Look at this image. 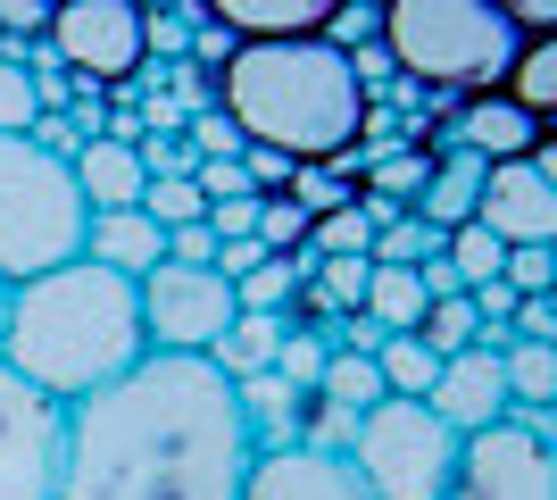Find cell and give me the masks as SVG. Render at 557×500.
Listing matches in <instances>:
<instances>
[{
	"label": "cell",
	"instance_id": "5bb4252c",
	"mask_svg": "<svg viewBox=\"0 0 557 500\" xmlns=\"http://www.w3.org/2000/svg\"><path fill=\"white\" fill-rule=\"evenodd\" d=\"M549 125L533 118V109H516L508 93H474V100H458V118H449V143H433V150H474V159H524V150L541 143Z\"/></svg>",
	"mask_w": 557,
	"mask_h": 500
},
{
	"label": "cell",
	"instance_id": "f546056e",
	"mask_svg": "<svg viewBox=\"0 0 557 500\" xmlns=\"http://www.w3.org/2000/svg\"><path fill=\"white\" fill-rule=\"evenodd\" d=\"M308 225H317V217H308L292 192L258 200V251H267V259H300V251H308Z\"/></svg>",
	"mask_w": 557,
	"mask_h": 500
},
{
	"label": "cell",
	"instance_id": "4316f807",
	"mask_svg": "<svg viewBox=\"0 0 557 500\" xmlns=\"http://www.w3.org/2000/svg\"><path fill=\"white\" fill-rule=\"evenodd\" d=\"M433 251H442V225L417 217V209H392L383 225H374V251H367V259L374 267H424Z\"/></svg>",
	"mask_w": 557,
	"mask_h": 500
},
{
	"label": "cell",
	"instance_id": "603a6c76",
	"mask_svg": "<svg viewBox=\"0 0 557 500\" xmlns=\"http://www.w3.org/2000/svg\"><path fill=\"white\" fill-rule=\"evenodd\" d=\"M424 309H433V292H424L417 267H367V317L383 333H417Z\"/></svg>",
	"mask_w": 557,
	"mask_h": 500
},
{
	"label": "cell",
	"instance_id": "60d3db41",
	"mask_svg": "<svg viewBox=\"0 0 557 500\" xmlns=\"http://www.w3.org/2000/svg\"><path fill=\"white\" fill-rule=\"evenodd\" d=\"M541 434H549V451H557V401H549V408H541Z\"/></svg>",
	"mask_w": 557,
	"mask_h": 500
},
{
	"label": "cell",
	"instance_id": "8d00e7d4",
	"mask_svg": "<svg viewBox=\"0 0 557 500\" xmlns=\"http://www.w3.org/2000/svg\"><path fill=\"white\" fill-rule=\"evenodd\" d=\"M166 259H175V267H216V234H209V217L175 225V234H166Z\"/></svg>",
	"mask_w": 557,
	"mask_h": 500
},
{
	"label": "cell",
	"instance_id": "484cf974",
	"mask_svg": "<svg viewBox=\"0 0 557 500\" xmlns=\"http://www.w3.org/2000/svg\"><path fill=\"white\" fill-rule=\"evenodd\" d=\"M300 284H308V251H300V259H258L250 276L233 284V301H242V309H258V317H292Z\"/></svg>",
	"mask_w": 557,
	"mask_h": 500
},
{
	"label": "cell",
	"instance_id": "e575fe53",
	"mask_svg": "<svg viewBox=\"0 0 557 500\" xmlns=\"http://www.w3.org/2000/svg\"><path fill=\"white\" fill-rule=\"evenodd\" d=\"M184 143L200 150V159H242V150H250V143H242V125H233L216 100L200 109V118H184Z\"/></svg>",
	"mask_w": 557,
	"mask_h": 500
},
{
	"label": "cell",
	"instance_id": "ab89813d",
	"mask_svg": "<svg viewBox=\"0 0 557 500\" xmlns=\"http://www.w3.org/2000/svg\"><path fill=\"white\" fill-rule=\"evenodd\" d=\"M524 159H533V175H541V184H549V192H557V134H541V143H533V150H524Z\"/></svg>",
	"mask_w": 557,
	"mask_h": 500
},
{
	"label": "cell",
	"instance_id": "3957f363",
	"mask_svg": "<svg viewBox=\"0 0 557 500\" xmlns=\"http://www.w3.org/2000/svg\"><path fill=\"white\" fill-rule=\"evenodd\" d=\"M141 351H150V333H141V284L134 276H116L100 259H67V267H50V276L9 284L0 358L34 392H50V401L75 408L84 392L116 383Z\"/></svg>",
	"mask_w": 557,
	"mask_h": 500
},
{
	"label": "cell",
	"instance_id": "7c38bea8",
	"mask_svg": "<svg viewBox=\"0 0 557 500\" xmlns=\"http://www.w3.org/2000/svg\"><path fill=\"white\" fill-rule=\"evenodd\" d=\"M242 500H374L367 484H358V467L333 451H258L250 459V484H242Z\"/></svg>",
	"mask_w": 557,
	"mask_h": 500
},
{
	"label": "cell",
	"instance_id": "9c48e42d",
	"mask_svg": "<svg viewBox=\"0 0 557 500\" xmlns=\"http://www.w3.org/2000/svg\"><path fill=\"white\" fill-rule=\"evenodd\" d=\"M449 500H557V451L533 417H499V426L458 442V476Z\"/></svg>",
	"mask_w": 557,
	"mask_h": 500
},
{
	"label": "cell",
	"instance_id": "277c9868",
	"mask_svg": "<svg viewBox=\"0 0 557 500\" xmlns=\"http://www.w3.org/2000/svg\"><path fill=\"white\" fill-rule=\"evenodd\" d=\"M374 42L399 68V84L417 93H499V75L516 59V17L499 0H383L374 9Z\"/></svg>",
	"mask_w": 557,
	"mask_h": 500
},
{
	"label": "cell",
	"instance_id": "52a82bcc",
	"mask_svg": "<svg viewBox=\"0 0 557 500\" xmlns=\"http://www.w3.org/2000/svg\"><path fill=\"white\" fill-rule=\"evenodd\" d=\"M42 42L75 84L116 93L150 68V0H50Z\"/></svg>",
	"mask_w": 557,
	"mask_h": 500
},
{
	"label": "cell",
	"instance_id": "ba28073f",
	"mask_svg": "<svg viewBox=\"0 0 557 500\" xmlns=\"http://www.w3.org/2000/svg\"><path fill=\"white\" fill-rule=\"evenodd\" d=\"M67 459V401H50L0 358V500H50Z\"/></svg>",
	"mask_w": 557,
	"mask_h": 500
},
{
	"label": "cell",
	"instance_id": "d6a6232c",
	"mask_svg": "<svg viewBox=\"0 0 557 500\" xmlns=\"http://www.w3.org/2000/svg\"><path fill=\"white\" fill-rule=\"evenodd\" d=\"M424 342H433V351H474V333H483V317H474V301H466V292H458V301H433V309H424Z\"/></svg>",
	"mask_w": 557,
	"mask_h": 500
},
{
	"label": "cell",
	"instance_id": "9a60e30c",
	"mask_svg": "<svg viewBox=\"0 0 557 500\" xmlns=\"http://www.w3.org/2000/svg\"><path fill=\"white\" fill-rule=\"evenodd\" d=\"M216 34L233 42H283V34H325L342 17V0H191Z\"/></svg>",
	"mask_w": 557,
	"mask_h": 500
},
{
	"label": "cell",
	"instance_id": "b9f144b4",
	"mask_svg": "<svg viewBox=\"0 0 557 500\" xmlns=\"http://www.w3.org/2000/svg\"><path fill=\"white\" fill-rule=\"evenodd\" d=\"M0 309H9V284H0Z\"/></svg>",
	"mask_w": 557,
	"mask_h": 500
},
{
	"label": "cell",
	"instance_id": "8fae6325",
	"mask_svg": "<svg viewBox=\"0 0 557 500\" xmlns=\"http://www.w3.org/2000/svg\"><path fill=\"white\" fill-rule=\"evenodd\" d=\"M433 417H442L449 434H483V426H499L508 417V367H499V351H449L442 358V376H433Z\"/></svg>",
	"mask_w": 557,
	"mask_h": 500
},
{
	"label": "cell",
	"instance_id": "ffe728a7",
	"mask_svg": "<svg viewBox=\"0 0 557 500\" xmlns=\"http://www.w3.org/2000/svg\"><path fill=\"white\" fill-rule=\"evenodd\" d=\"M499 93L516 100V109H533L541 125H557V25L549 34H524L508 59V75H499Z\"/></svg>",
	"mask_w": 557,
	"mask_h": 500
},
{
	"label": "cell",
	"instance_id": "4dcf8cb0",
	"mask_svg": "<svg viewBox=\"0 0 557 500\" xmlns=\"http://www.w3.org/2000/svg\"><path fill=\"white\" fill-rule=\"evenodd\" d=\"M42 125V100H34V68L17 50H0V134H34Z\"/></svg>",
	"mask_w": 557,
	"mask_h": 500
},
{
	"label": "cell",
	"instance_id": "e0dca14e",
	"mask_svg": "<svg viewBox=\"0 0 557 500\" xmlns=\"http://www.w3.org/2000/svg\"><path fill=\"white\" fill-rule=\"evenodd\" d=\"M84 259L116 267V276H150V267L166 259V225L159 217H141V209H92V225H84Z\"/></svg>",
	"mask_w": 557,
	"mask_h": 500
},
{
	"label": "cell",
	"instance_id": "7402d4cb",
	"mask_svg": "<svg viewBox=\"0 0 557 500\" xmlns=\"http://www.w3.org/2000/svg\"><path fill=\"white\" fill-rule=\"evenodd\" d=\"M499 367H508V417L541 426V408L557 401V342H508Z\"/></svg>",
	"mask_w": 557,
	"mask_h": 500
},
{
	"label": "cell",
	"instance_id": "ac0fdd59",
	"mask_svg": "<svg viewBox=\"0 0 557 500\" xmlns=\"http://www.w3.org/2000/svg\"><path fill=\"white\" fill-rule=\"evenodd\" d=\"M233 401H242V426H250L258 451H292V442H300L308 392H300V383H283L275 367H267V376H250V383H233Z\"/></svg>",
	"mask_w": 557,
	"mask_h": 500
},
{
	"label": "cell",
	"instance_id": "2e32d148",
	"mask_svg": "<svg viewBox=\"0 0 557 500\" xmlns=\"http://www.w3.org/2000/svg\"><path fill=\"white\" fill-rule=\"evenodd\" d=\"M75 167V192H84V209H141V184H150V167H141L134 143H116V134H84L67 150Z\"/></svg>",
	"mask_w": 557,
	"mask_h": 500
},
{
	"label": "cell",
	"instance_id": "ee69618b",
	"mask_svg": "<svg viewBox=\"0 0 557 500\" xmlns=\"http://www.w3.org/2000/svg\"><path fill=\"white\" fill-rule=\"evenodd\" d=\"M549 134H557V125H549Z\"/></svg>",
	"mask_w": 557,
	"mask_h": 500
},
{
	"label": "cell",
	"instance_id": "d590c367",
	"mask_svg": "<svg viewBox=\"0 0 557 500\" xmlns=\"http://www.w3.org/2000/svg\"><path fill=\"white\" fill-rule=\"evenodd\" d=\"M134 150H141V167H150V175H191V167H200V150H191L184 134H166V125H150Z\"/></svg>",
	"mask_w": 557,
	"mask_h": 500
},
{
	"label": "cell",
	"instance_id": "7a4b0ae2",
	"mask_svg": "<svg viewBox=\"0 0 557 500\" xmlns=\"http://www.w3.org/2000/svg\"><path fill=\"white\" fill-rule=\"evenodd\" d=\"M216 109L242 125V143L283 150L300 167H333L349 150H367L374 134V93L333 34L233 42L216 59Z\"/></svg>",
	"mask_w": 557,
	"mask_h": 500
},
{
	"label": "cell",
	"instance_id": "f35d334b",
	"mask_svg": "<svg viewBox=\"0 0 557 500\" xmlns=\"http://www.w3.org/2000/svg\"><path fill=\"white\" fill-rule=\"evenodd\" d=\"M499 9L516 17V34H549L557 25V0H499Z\"/></svg>",
	"mask_w": 557,
	"mask_h": 500
},
{
	"label": "cell",
	"instance_id": "44dd1931",
	"mask_svg": "<svg viewBox=\"0 0 557 500\" xmlns=\"http://www.w3.org/2000/svg\"><path fill=\"white\" fill-rule=\"evenodd\" d=\"M483 175H491V159H474V150H442V167H433V184H424V200H417V217H433V225H466L474 217V200H483Z\"/></svg>",
	"mask_w": 557,
	"mask_h": 500
},
{
	"label": "cell",
	"instance_id": "f1b7e54d",
	"mask_svg": "<svg viewBox=\"0 0 557 500\" xmlns=\"http://www.w3.org/2000/svg\"><path fill=\"white\" fill-rule=\"evenodd\" d=\"M367 251H374L367 200H342V209H325L317 225H308V259H367Z\"/></svg>",
	"mask_w": 557,
	"mask_h": 500
},
{
	"label": "cell",
	"instance_id": "6da1fadb",
	"mask_svg": "<svg viewBox=\"0 0 557 500\" xmlns=\"http://www.w3.org/2000/svg\"><path fill=\"white\" fill-rule=\"evenodd\" d=\"M250 426L233 383L191 351H141L67 408V459L50 500H242Z\"/></svg>",
	"mask_w": 557,
	"mask_h": 500
},
{
	"label": "cell",
	"instance_id": "4fadbf2b",
	"mask_svg": "<svg viewBox=\"0 0 557 500\" xmlns=\"http://www.w3.org/2000/svg\"><path fill=\"white\" fill-rule=\"evenodd\" d=\"M474 217H483L499 242H541V251L557 242V192L533 175V159H499V167H491Z\"/></svg>",
	"mask_w": 557,
	"mask_h": 500
},
{
	"label": "cell",
	"instance_id": "83f0119b",
	"mask_svg": "<svg viewBox=\"0 0 557 500\" xmlns=\"http://www.w3.org/2000/svg\"><path fill=\"white\" fill-rule=\"evenodd\" d=\"M442 259L458 267V284L474 292V284H491V276H499V267H508V242L491 234L483 217H466V225H449V234H442Z\"/></svg>",
	"mask_w": 557,
	"mask_h": 500
},
{
	"label": "cell",
	"instance_id": "8992f818",
	"mask_svg": "<svg viewBox=\"0 0 557 500\" xmlns=\"http://www.w3.org/2000/svg\"><path fill=\"white\" fill-rule=\"evenodd\" d=\"M458 442H466V434H449L442 417H433V401H399V392H383V401L358 417V434H349L342 459L358 467V484H367L374 500H449Z\"/></svg>",
	"mask_w": 557,
	"mask_h": 500
},
{
	"label": "cell",
	"instance_id": "d6986e66",
	"mask_svg": "<svg viewBox=\"0 0 557 500\" xmlns=\"http://www.w3.org/2000/svg\"><path fill=\"white\" fill-rule=\"evenodd\" d=\"M283 333H292L283 317H258V309H242V317H233V326L209 342V367H216L225 383H250V376H267V367H275Z\"/></svg>",
	"mask_w": 557,
	"mask_h": 500
},
{
	"label": "cell",
	"instance_id": "74e56055",
	"mask_svg": "<svg viewBox=\"0 0 557 500\" xmlns=\"http://www.w3.org/2000/svg\"><path fill=\"white\" fill-rule=\"evenodd\" d=\"M209 234H216V242L258 234V192H242V200H209Z\"/></svg>",
	"mask_w": 557,
	"mask_h": 500
},
{
	"label": "cell",
	"instance_id": "836d02e7",
	"mask_svg": "<svg viewBox=\"0 0 557 500\" xmlns=\"http://www.w3.org/2000/svg\"><path fill=\"white\" fill-rule=\"evenodd\" d=\"M499 284H508L516 301H549V284H557V259L541 251V242H508V267H499Z\"/></svg>",
	"mask_w": 557,
	"mask_h": 500
},
{
	"label": "cell",
	"instance_id": "30bf717a",
	"mask_svg": "<svg viewBox=\"0 0 557 500\" xmlns=\"http://www.w3.org/2000/svg\"><path fill=\"white\" fill-rule=\"evenodd\" d=\"M242 317V301H233V284L216 276V267H175L159 259L150 276H141V333H150V351H191L209 358V342Z\"/></svg>",
	"mask_w": 557,
	"mask_h": 500
},
{
	"label": "cell",
	"instance_id": "1f68e13d",
	"mask_svg": "<svg viewBox=\"0 0 557 500\" xmlns=\"http://www.w3.org/2000/svg\"><path fill=\"white\" fill-rule=\"evenodd\" d=\"M141 217H159L166 234H175V225H191V217H209V200H200L191 175H150V184H141Z\"/></svg>",
	"mask_w": 557,
	"mask_h": 500
},
{
	"label": "cell",
	"instance_id": "cb8c5ba5",
	"mask_svg": "<svg viewBox=\"0 0 557 500\" xmlns=\"http://www.w3.org/2000/svg\"><path fill=\"white\" fill-rule=\"evenodd\" d=\"M374 367H383V392L424 401V392H433V376H442V351H433L424 333H383V342H374Z\"/></svg>",
	"mask_w": 557,
	"mask_h": 500
},
{
	"label": "cell",
	"instance_id": "7bdbcfd3",
	"mask_svg": "<svg viewBox=\"0 0 557 500\" xmlns=\"http://www.w3.org/2000/svg\"><path fill=\"white\" fill-rule=\"evenodd\" d=\"M549 259H557V242H549Z\"/></svg>",
	"mask_w": 557,
	"mask_h": 500
},
{
	"label": "cell",
	"instance_id": "d4e9b609",
	"mask_svg": "<svg viewBox=\"0 0 557 500\" xmlns=\"http://www.w3.org/2000/svg\"><path fill=\"white\" fill-rule=\"evenodd\" d=\"M317 401L367 417V408L383 401V367H374L367 351H325V367H317Z\"/></svg>",
	"mask_w": 557,
	"mask_h": 500
},
{
	"label": "cell",
	"instance_id": "5b68a950",
	"mask_svg": "<svg viewBox=\"0 0 557 500\" xmlns=\"http://www.w3.org/2000/svg\"><path fill=\"white\" fill-rule=\"evenodd\" d=\"M84 225L92 209L75 192V167L34 134H0V284L84 259Z\"/></svg>",
	"mask_w": 557,
	"mask_h": 500
}]
</instances>
